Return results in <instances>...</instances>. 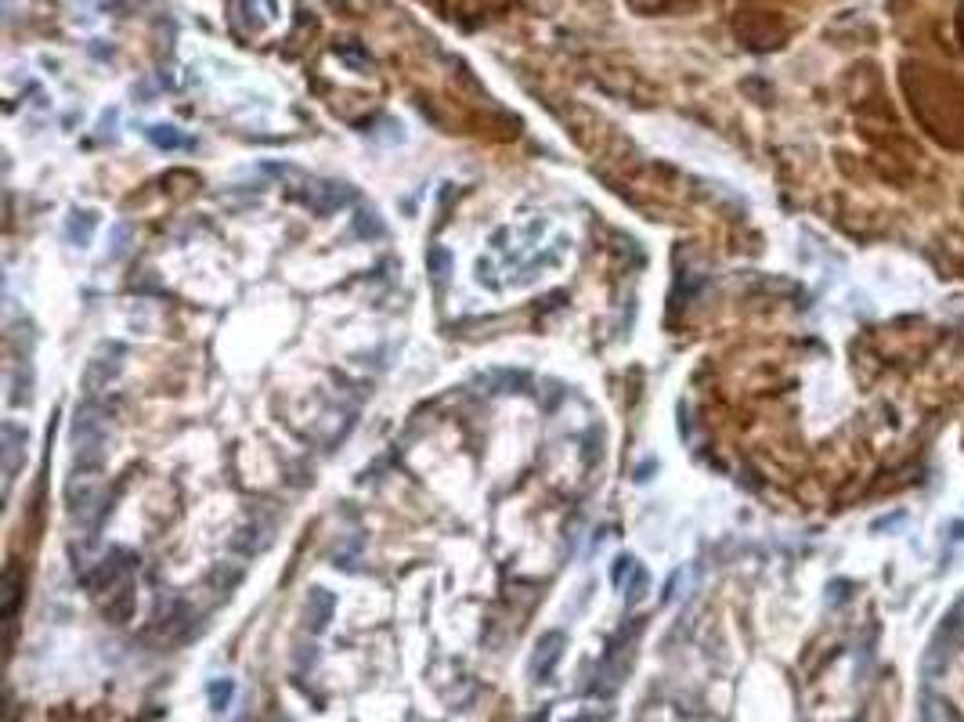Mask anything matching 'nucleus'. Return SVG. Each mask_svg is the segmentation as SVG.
<instances>
[{"mask_svg":"<svg viewBox=\"0 0 964 722\" xmlns=\"http://www.w3.org/2000/svg\"><path fill=\"white\" fill-rule=\"evenodd\" d=\"M108 505H112V498L101 495L97 477L83 473V469H72V477L65 480V509H69V516L83 520V516L94 513V523H101L108 516Z\"/></svg>","mask_w":964,"mask_h":722,"instance_id":"1","label":"nucleus"},{"mask_svg":"<svg viewBox=\"0 0 964 722\" xmlns=\"http://www.w3.org/2000/svg\"><path fill=\"white\" fill-rule=\"evenodd\" d=\"M130 567H134V556L123 552V549H112L105 560H97L90 570H83V588H90V592H112L123 578H130Z\"/></svg>","mask_w":964,"mask_h":722,"instance_id":"2","label":"nucleus"},{"mask_svg":"<svg viewBox=\"0 0 964 722\" xmlns=\"http://www.w3.org/2000/svg\"><path fill=\"white\" fill-rule=\"evenodd\" d=\"M563 646H567V635H563L560 628H552V632H545V635L538 639L534 657H531V679H534V682H545V679L556 671V664H560V657H563Z\"/></svg>","mask_w":964,"mask_h":722,"instance_id":"3","label":"nucleus"},{"mask_svg":"<svg viewBox=\"0 0 964 722\" xmlns=\"http://www.w3.org/2000/svg\"><path fill=\"white\" fill-rule=\"evenodd\" d=\"M332 610H336V596L329 588H311V596L303 603V628L321 635L329 628V621H332Z\"/></svg>","mask_w":964,"mask_h":722,"instance_id":"4","label":"nucleus"},{"mask_svg":"<svg viewBox=\"0 0 964 722\" xmlns=\"http://www.w3.org/2000/svg\"><path fill=\"white\" fill-rule=\"evenodd\" d=\"M29 444V433L18 422H4L0 426V451H4V480L11 484L18 466H22V448Z\"/></svg>","mask_w":964,"mask_h":722,"instance_id":"5","label":"nucleus"},{"mask_svg":"<svg viewBox=\"0 0 964 722\" xmlns=\"http://www.w3.org/2000/svg\"><path fill=\"white\" fill-rule=\"evenodd\" d=\"M116 596L105 603V617L112 621V625H126L130 617H134V606H137V596H134V581L130 578H123L116 588H112Z\"/></svg>","mask_w":964,"mask_h":722,"instance_id":"6","label":"nucleus"},{"mask_svg":"<svg viewBox=\"0 0 964 722\" xmlns=\"http://www.w3.org/2000/svg\"><path fill=\"white\" fill-rule=\"evenodd\" d=\"M426 267H430V285H433L437 292H444L448 282H451V274H455V256H451V249H448V245H430V253H426Z\"/></svg>","mask_w":964,"mask_h":722,"instance_id":"7","label":"nucleus"},{"mask_svg":"<svg viewBox=\"0 0 964 722\" xmlns=\"http://www.w3.org/2000/svg\"><path fill=\"white\" fill-rule=\"evenodd\" d=\"M354 199V188L350 184H339V180H325V184H318V195H314V213L318 217H325V213H332V209H339V206H347Z\"/></svg>","mask_w":964,"mask_h":722,"instance_id":"8","label":"nucleus"},{"mask_svg":"<svg viewBox=\"0 0 964 722\" xmlns=\"http://www.w3.org/2000/svg\"><path fill=\"white\" fill-rule=\"evenodd\" d=\"M116 357H94V361H87V372H83V390L87 393H101L105 383L116 379V372H119V361Z\"/></svg>","mask_w":964,"mask_h":722,"instance_id":"9","label":"nucleus"},{"mask_svg":"<svg viewBox=\"0 0 964 722\" xmlns=\"http://www.w3.org/2000/svg\"><path fill=\"white\" fill-rule=\"evenodd\" d=\"M0 585H4V621L14 625V614H18V603H22V567L11 563L4 570V581Z\"/></svg>","mask_w":964,"mask_h":722,"instance_id":"10","label":"nucleus"},{"mask_svg":"<svg viewBox=\"0 0 964 722\" xmlns=\"http://www.w3.org/2000/svg\"><path fill=\"white\" fill-rule=\"evenodd\" d=\"M94 227H97V213H94V209H87V213L76 209V213L65 217V238L76 242V245H87L90 235H94Z\"/></svg>","mask_w":964,"mask_h":722,"instance_id":"11","label":"nucleus"},{"mask_svg":"<svg viewBox=\"0 0 964 722\" xmlns=\"http://www.w3.org/2000/svg\"><path fill=\"white\" fill-rule=\"evenodd\" d=\"M148 141L166 148V152H191L195 148V137L181 134L177 126H148Z\"/></svg>","mask_w":964,"mask_h":722,"instance_id":"12","label":"nucleus"},{"mask_svg":"<svg viewBox=\"0 0 964 722\" xmlns=\"http://www.w3.org/2000/svg\"><path fill=\"white\" fill-rule=\"evenodd\" d=\"M639 632H643V617H632V621H625L621 628H614V632L607 635V650H603V661L610 664V661H614V657H617V653H621V650H625V646H628V643H632V639H635Z\"/></svg>","mask_w":964,"mask_h":722,"instance_id":"13","label":"nucleus"},{"mask_svg":"<svg viewBox=\"0 0 964 722\" xmlns=\"http://www.w3.org/2000/svg\"><path fill=\"white\" fill-rule=\"evenodd\" d=\"M350 235H354V238H379V235H383V220H379V213H372V209H357V213L350 217Z\"/></svg>","mask_w":964,"mask_h":722,"instance_id":"14","label":"nucleus"},{"mask_svg":"<svg viewBox=\"0 0 964 722\" xmlns=\"http://www.w3.org/2000/svg\"><path fill=\"white\" fill-rule=\"evenodd\" d=\"M231 697H235V679H213L206 686V700H209V708L217 715H224L231 708Z\"/></svg>","mask_w":964,"mask_h":722,"instance_id":"15","label":"nucleus"},{"mask_svg":"<svg viewBox=\"0 0 964 722\" xmlns=\"http://www.w3.org/2000/svg\"><path fill=\"white\" fill-rule=\"evenodd\" d=\"M260 527L256 523H246V527H238L235 534H231V552H238V556H253V552H260Z\"/></svg>","mask_w":964,"mask_h":722,"instance_id":"16","label":"nucleus"},{"mask_svg":"<svg viewBox=\"0 0 964 722\" xmlns=\"http://www.w3.org/2000/svg\"><path fill=\"white\" fill-rule=\"evenodd\" d=\"M209 581H213L217 596H227V592H231V588H235V585L242 581V570H238V567L231 570V563H220V567L213 570V578H209Z\"/></svg>","mask_w":964,"mask_h":722,"instance_id":"17","label":"nucleus"},{"mask_svg":"<svg viewBox=\"0 0 964 722\" xmlns=\"http://www.w3.org/2000/svg\"><path fill=\"white\" fill-rule=\"evenodd\" d=\"M646 588H650V570H646L643 563H635V567H632V578H628V592H625V599L635 603V599L646 596Z\"/></svg>","mask_w":964,"mask_h":722,"instance_id":"18","label":"nucleus"},{"mask_svg":"<svg viewBox=\"0 0 964 722\" xmlns=\"http://www.w3.org/2000/svg\"><path fill=\"white\" fill-rule=\"evenodd\" d=\"M639 560H632V556H617L614 560V567H610V585L614 588H621L625 585V574H632V567H635Z\"/></svg>","mask_w":964,"mask_h":722,"instance_id":"19","label":"nucleus"},{"mask_svg":"<svg viewBox=\"0 0 964 722\" xmlns=\"http://www.w3.org/2000/svg\"><path fill=\"white\" fill-rule=\"evenodd\" d=\"M599 437H603L599 426H592V430L585 433V462H596V458H599Z\"/></svg>","mask_w":964,"mask_h":722,"instance_id":"20","label":"nucleus"},{"mask_svg":"<svg viewBox=\"0 0 964 722\" xmlns=\"http://www.w3.org/2000/svg\"><path fill=\"white\" fill-rule=\"evenodd\" d=\"M126 242H130V224H119L112 231V256H123L126 253Z\"/></svg>","mask_w":964,"mask_h":722,"instance_id":"21","label":"nucleus"},{"mask_svg":"<svg viewBox=\"0 0 964 722\" xmlns=\"http://www.w3.org/2000/svg\"><path fill=\"white\" fill-rule=\"evenodd\" d=\"M524 722H549V708H538L534 715H527Z\"/></svg>","mask_w":964,"mask_h":722,"instance_id":"22","label":"nucleus"},{"mask_svg":"<svg viewBox=\"0 0 964 722\" xmlns=\"http://www.w3.org/2000/svg\"><path fill=\"white\" fill-rule=\"evenodd\" d=\"M675 585H679V574H672V578H668V588H664V599H672V596H675Z\"/></svg>","mask_w":964,"mask_h":722,"instance_id":"23","label":"nucleus"},{"mask_svg":"<svg viewBox=\"0 0 964 722\" xmlns=\"http://www.w3.org/2000/svg\"><path fill=\"white\" fill-rule=\"evenodd\" d=\"M567 722H599L596 715H589V711H581V715H574V718H567Z\"/></svg>","mask_w":964,"mask_h":722,"instance_id":"24","label":"nucleus"}]
</instances>
